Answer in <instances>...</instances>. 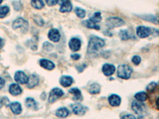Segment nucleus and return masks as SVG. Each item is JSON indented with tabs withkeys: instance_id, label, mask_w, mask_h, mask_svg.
<instances>
[{
	"instance_id": "obj_1",
	"label": "nucleus",
	"mask_w": 159,
	"mask_h": 119,
	"mask_svg": "<svg viewBox=\"0 0 159 119\" xmlns=\"http://www.w3.org/2000/svg\"><path fill=\"white\" fill-rule=\"evenodd\" d=\"M105 45L104 40L96 36H92L89 42L88 52L91 54H96Z\"/></svg>"
},
{
	"instance_id": "obj_2",
	"label": "nucleus",
	"mask_w": 159,
	"mask_h": 119,
	"mask_svg": "<svg viewBox=\"0 0 159 119\" xmlns=\"http://www.w3.org/2000/svg\"><path fill=\"white\" fill-rule=\"evenodd\" d=\"M132 74V68L127 64H122L119 66L117 71L118 77L123 79H128Z\"/></svg>"
},
{
	"instance_id": "obj_3",
	"label": "nucleus",
	"mask_w": 159,
	"mask_h": 119,
	"mask_svg": "<svg viewBox=\"0 0 159 119\" xmlns=\"http://www.w3.org/2000/svg\"><path fill=\"white\" fill-rule=\"evenodd\" d=\"M29 24L23 18H18L13 23V29L20 33H25L27 31Z\"/></svg>"
},
{
	"instance_id": "obj_4",
	"label": "nucleus",
	"mask_w": 159,
	"mask_h": 119,
	"mask_svg": "<svg viewBox=\"0 0 159 119\" xmlns=\"http://www.w3.org/2000/svg\"><path fill=\"white\" fill-rule=\"evenodd\" d=\"M131 108L138 115L141 116H143L146 113V110H147V107L145 106L144 103H143L142 102L137 101V100L132 102Z\"/></svg>"
},
{
	"instance_id": "obj_5",
	"label": "nucleus",
	"mask_w": 159,
	"mask_h": 119,
	"mask_svg": "<svg viewBox=\"0 0 159 119\" xmlns=\"http://www.w3.org/2000/svg\"><path fill=\"white\" fill-rule=\"evenodd\" d=\"M123 25H124V21L121 18H117V17H111V18H107V22H106V25L110 29L119 27V26H122Z\"/></svg>"
},
{
	"instance_id": "obj_6",
	"label": "nucleus",
	"mask_w": 159,
	"mask_h": 119,
	"mask_svg": "<svg viewBox=\"0 0 159 119\" xmlns=\"http://www.w3.org/2000/svg\"><path fill=\"white\" fill-rule=\"evenodd\" d=\"M64 95V91L61 89L57 88H53L49 93V102L50 103H53L54 102H56L59 98H61V96Z\"/></svg>"
},
{
	"instance_id": "obj_7",
	"label": "nucleus",
	"mask_w": 159,
	"mask_h": 119,
	"mask_svg": "<svg viewBox=\"0 0 159 119\" xmlns=\"http://www.w3.org/2000/svg\"><path fill=\"white\" fill-rule=\"evenodd\" d=\"M136 33L140 38H145L150 36L151 33V29L146 26H139L136 29Z\"/></svg>"
},
{
	"instance_id": "obj_8",
	"label": "nucleus",
	"mask_w": 159,
	"mask_h": 119,
	"mask_svg": "<svg viewBox=\"0 0 159 119\" xmlns=\"http://www.w3.org/2000/svg\"><path fill=\"white\" fill-rule=\"evenodd\" d=\"M69 46L70 49L73 52H77L81 46V42L79 38L73 37L69 41Z\"/></svg>"
},
{
	"instance_id": "obj_9",
	"label": "nucleus",
	"mask_w": 159,
	"mask_h": 119,
	"mask_svg": "<svg viewBox=\"0 0 159 119\" xmlns=\"http://www.w3.org/2000/svg\"><path fill=\"white\" fill-rule=\"evenodd\" d=\"M87 110H88L87 107H84L83 105L79 104V103L72 106V112H73V114H76V115H79V116L84 115V114L86 113Z\"/></svg>"
},
{
	"instance_id": "obj_10",
	"label": "nucleus",
	"mask_w": 159,
	"mask_h": 119,
	"mask_svg": "<svg viewBox=\"0 0 159 119\" xmlns=\"http://www.w3.org/2000/svg\"><path fill=\"white\" fill-rule=\"evenodd\" d=\"M27 76L22 71H18L16 72L15 75V81L18 83H20V84H25L27 82Z\"/></svg>"
},
{
	"instance_id": "obj_11",
	"label": "nucleus",
	"mask_w": 159,
	"mask_h": 119,
	"mask_svg": "<svg viewBox=\"0 0 159 119\" xmlns=\"http://www.w3.org/2000/svg\"><path fill=\"white\" fill-rule=\"evenodd\" d=\"M38 83H39V77L37 75L33 74L28 77L26 85L29 88H34L38 84Z\"/></svg>"
},
{
	"instance_id": "obj_12",
	"label": "nucleus",
	"mask_w": 159,
	"mask_h": 119,
	"mask_svg": "<svg viewBox=\"0 0 159 119\" xmlns=\"http://www.w3.org/2000/svg\"><path fill=\"white\" fill-rule=\"evenodd\" d=\"M102 71H103V73L106 76H110L111 75H113L116 72V68L113 64H103V68H102Z\"/></svg>"
},
{
	"instance_id": "obj_13",
	"label": "nucleus",
	"mask_w": 159,
	"mask_h": 119,
	"mask_svg": "<svg viewBox=\"0 0 159 119\" xmlns=\"http://www.w3.org/2000/svg\"><path fill=\"white\" fill-rule=\"evenodd\" d=\"M72 5L71 3L70 0H61V8H60V11L62 13L69 12L72 11Z\"/></svg>"
},
{
	"instance_id": "obj_14",
	"label": "nucleus",
	"mask_w": 159,
	"mask_h": 119,
	"mask_svg": "<svg viewBox=\"0 0 159 119\" xmlns=\"http://www.w3.org/2000/svg\"><path fill=\"white\" fill-rule=\"evenodd\" d=\"M22 87H20L18 83H11L9 87L10 94L14 96H17L22 93Z\"/></svg>"
},
{
	"instance_id": "obj_15",
	"label": "nucleus",
	"mask_w": 159,
	"mask_h": 119,
	"mask_svg": "<svg viewBox=\"0 0 159 119\" xmlns=\"http://www.w3.org/2000/svg\"><path fill=\"white\" fill-rule=\"evenodd\" d=\"M48 37H49V40H51L53 42H59L60 39H61L60 32L57 29H51L49 32Z\"/></svg>"
},
{
	"instance_id": "obj_16",
	"label": "nucleus",
	"mask_w": 159,
	"mask_h": 119,
	"mask_svg": "<svg viewBox=\"0 0 159 119\" xmlns=\"http://www.w3.org/2000/svg\"><path fill=\"white\" fill-rule=\"evenodd\" d=\"M108 102L112 107H119L121 104V98L117 95H111L109 96Z\"/></svg>"
},
{
	"instance_id": "obj_17",
	"label": "nucleus",
	"mask_w": 159,
	"mask_h": 119,
	"mask_svg": "<svg viewBox=\"0 0 159 119\" xmlns=\"http://www.w3.org/2000/svg\"><path fill=\"white\" fill-rule=\"evenodd\" d=\"M40 65L42 66L43 68L46 70H52L55 68V64L52 61L46 59L40 60Z\"/></svg>"
},
{
	"instance_id": "obj_18",
	"label": "nucleus",
	"mask_w": 159,
	"mask_h": 119,
	"mask_svg": "<svg viewBox=\"0 0 159 119\" xmlns=\"http://www.w3.org/2000/svg\"><path fill=\"white\" fill-rule=\"evenodd\" d=\"M73 83V79L69 76H64L60 79V83L64 87H68Z\"/></svg>"
},
{
	"instance_id": "obj_19",
	"label": "nucleus",
	"mask_w": 159,
	"mask_h": 119,
	"mask_svg": "<svg viewBox=\"0 0 159 119\" xmlns=\"http://www.w3.org/2000/svg\"><path fill=\"white\" fill-rule=\"evenodd\" d=\"M10 107H11V111H12L15 114H20L22 113V105L20 104L19 103H18V102H15V103H11Z\"/></svg>"
},
{
	"instance_id": "obj_20",
	"label": "nucleus",
	"mask_w": 159,
	"mask_h": 119,
	"mask_svg": "<svg viewBox=\"0 0 159 119\" xmlns=\"http://www.w3.org/2000/svg\"><path fill=\"white\" fill-rule=\"evenodd\" d=\"M69 93L73 95V100H75V101H79V100H81L82 99L81 91L78 88H76V87L70 89Z\"/></svg>"
},
{
	"instance_id": "obj_21",
	"label": "nucleus",
	"mask_w": 159,
	"mask_h": 119,
	"mask_svg": "<svg viewBox=\"0 0 159 119\" xmlns=\"http://www.w3.org/2000/svg\"><path fill=\"white\" fill-rule=\"evenodd\" d=\"M25 106L32 110H37L38 109V103L34 99L32 98H27L25 99Z\"/></svg>"
},
{
	"instance_id": "obj_22",
	"label": "nucleus",
	"mask_w": 159,
	"mask_h": 119,
	"mask_svg": "<svg viewBox=\"0 0 159 119\" xmlns=\"http://www.w3.org/2000/svg\"><path fill=\"white\" fill-rule=\"evenodd\" d=\"M69 114V110L65 107H61L56 111V115L59 117H66Z\"/></svg>"
},
{
	"instance_id": "obj_23",
	"label": "nucleus",
	"mask_w": 159,
	"mask_h": 119,
	"mask_svg": "<svg viewBox=\"0 0 159 119\" xmlns=\"http://www.w3.org/2000/svg\"><path fill=\"white\" fill-rule=\"evenodd\" d=\"M134 98H135L137 101L143 103V102H145L146 100H147V98H148V95H147V94L146 93V92L141 91V92H139V93H137V94H135Z\"/></svg>"
},
{
	"instance_id": "obj_24",
	"label": "nucleus",
	"mask_w": 159,
	"mask_h": 119,
	"mask_svg": "<svg viewBox=\"0 0 159 119\" xmlns=\"http://www.w3.org/2000/svg\"><path fill=\"white\" fill-rule=\"evenodd\" d=\"M89 91L92 95L98 94L100 91V86L98 83H93L89 87Z\"/></svg>"
},
{
	"instance_id": "obj_25",
	"label": "nucleus",
	"mask_w": 159,
	"mask_h": 119,
	"mask_svg": "<svg viewBox=\"0 0 159 119\" xmlns=\"http://www.w3.org/2000/svg\"><path fill=\"white\" fill-rule=\"evenodd\" d=\"M31 5L35 9L40 10L44 7L45 4L43 2V0H31Z\"/></svg>"
},
{
	"instance_id": "obj_26",
	"label": "nucleus",
	"mask_w": 159,
	"mask_h": 119,
	"mask_svg": "<svg viewBox=\"0 0 159 119\" xmlns=\"http://www.w3.org/2000/svg\"><path fill=\"white\" fill-rule=\"evenodd\" d=\"M84 24L88 28H89V29H97V30H99V29H100L99 25H98L97 23H95L94 22H92L91 19H89V20H87V21H85Z\"/></svg>"
},
{
	"instance_id": "obj_27",
	"label": "nucleus",
	"mask_w": 159,
	"mask_h": 119,
	"mask_svg": "<svg viewBox=\"0 0 159 119\" xmlns=\"http://www.w3.org/2000/svg\"><path fill=\"white\" fill-rule=\"evenodd\" d=\"M10 9L7 6H2V7H0V18H2L4 17H6L7 15V14L9 13Z\"/></svg>"
},
{
	"instance_id": "obj_28",
	"label": "nucleus",
	"mask_w": 159,
	"mask_h": 119,
	"mask_svg": "<svg viewBox=\"0 0 159 119\" xmlns=\"http://www.w3.org/2000/svg\"><path fill=\"white\" fill-rule=\"evenodd\" d=\"M90 19L92 20V22H94L95 23H97L98 24L102 20L101 14H100V13H99V12L95 13L94 15H93V17H92V18H91Z\"/></svg>"
},
{
	"instance_id": "obj_29",
	"label": "nucleus",
	"mask_w": 159,
	"mask_h": 119,
	"mask_svg": "<svg viewBox=\"0 0 159 119\" xmlns=\"http://www.w3.org/2000/svg\"><path fill=\"white\" fill-rule=\"evenodd\" d=\"M75 13H76V15L80 18H84L85 15H86V12H85L84 10L81 9V8H80V7L76 8V10H75Z\"/></svg>"
},
{
	"instance_id": "obj_30",
	"label": "nucleus",
	"mask_w": 159,
	"mask_h": 119,
	"mask_svg": "<svg viewBox=\"0 0 159 119\" xmlns=\"http://www.w3.org/2000/svg\"><path fill=\"white\" fill-rule=\"evenodd\" d=\"M119 36H120V38L123 41L125 40H127L130 38V35H129V33L127 30H121L119 32Z\"/></svg>"
},
{
	"instance_id": "obj_31",
	"label": "nucleus",
	"mask_w": 159,
	"mask_h": 119,
	"mask_svg": "<svg viewBox=\"0 0 159 119\" xmlns=\"http://www.w3.org/2000/svg\"><path fill=\"white\" fill-rule=\"evenodd\" d=\"M10 101L7 98L3 97V98H0V108L3 106V105H8L9 104Z\"/></svg>"
},
{
	"instance_id": "obj_32",
	"label": "nucleus",
	"mask_w": 159,
	"mask_h": 119,
	"mask_svg": "<svg viewBox=\"0 0 159 119\" xmlns=\"http://www.w3.org/2000/svg\"><path fill=\"white\" fill-rule=\"evenodd\" d=\"M132 62L135 65H139V64L141 63V57L139 56H134V57L132 58Z\"/></svg>"
},
{
	"instance_id": "obj_33",
	"label": "nucleus",
	"mask_w": 159,
	"mask_h": 119,
	"mask_svg": "<svg viewBox=\"0 0 159 119\" xmlns=\"http://www.w3.org/2000/svg\"><path fill=\"white\" fill-rule=\"evenodd\" d=\"M156 87H157V83H150L148 86H147V90H149V91H153V90H154Z\"/></svg>"
},
{
	"instance_id": "obj_34",
	"label": "nucleus",
	"mask_w": 159,
	"mask_h": 119,
	"mask_svg": "<svg viewBox=\"0 0 159 119\" xmlns=\"http://www.w3.org/2000/svg\"><path fill=\"white\" fill-rule=\"evenodd\" d=\"M46 1V3L49 7H52V6H55L56 4H57L59 2V0H45Z\"/></svg>"
},
{
	"instance_id": "obj_35",
	"label": "nucleus",
	"mask_w": 159,
	"mask_h": 119,
	"mask_svg": "<svg viewBox=\"0 0 159 119\" xmlns=\"http://www.w3.org/2000/svg\"><path fill=\"white\" fill-rule=\"evenodd\" d=\"M43 45H44V49H47V50H51V49H52V47H53V46H52L51 44H49V42H45V43H44Z\"/></svg>"
},
{
	"instance_id": "obj_36",
	"label": "nucleus",
	"mask_w": 159,
	"mask_h": 119,
	"mask_svg": "<svg viewBox=\"0 0 159 119\" xmlns=\"http://www.w3.org/2000/svg\"><path fill=\"white\" fill-rule=\"evenodd\" d=\"M121 119H136L135 117L132 114H126L121 117Z\"/></svg>"
},
{
	"instance_id": "obj_37",
	"label": "nucleus",
	"mask_w": 159,
	"mask_h": 119,
	"mask_svg": "<svg viewBox=\"0 0 159 119\" xmlns=\"http://www.w3.org/2000/svg\"><path fill=\"white\" fill-rule=\"evenodd\" d=\"M5 85V80L2 77H0V89H2Z\"/></svg>"
},
{
	"instance_id": "obj_38",
	"label": "nucleus",
	"mask_w": 159,
	"mask_h": 119,
	"mask_svg": "<svg viewBox=\"0 0 159 119\" xmlns=\"http://www.w3.org/2000/svg\"><path fill=\"white\" fill-rule=\"evenodd\" d=\"M71 57H72L73 60H79L80 58V55L73 54V55H72V56H71Z\"/></svg>"
},
{
	"instance_id": "obj_39",
	"label": "nucleus",
	"mask_w": 159,
	"mask_h": 119,
	"mask_svg": "<svg viewBox=\"0 0 159 119\" xmlns=\"http://www.w3.org/2000/svg\"><path fill=\"white\" fill-rule=\"evenodd\" d=\"M3 45H4V42H3V40H2V38L0 37V49H2V47H3Z\"/></svg>"
},
{
	"instance_id": "obj_40",
	"label": "nucleus",
	"mask_w": 159,
	"mask_h": 119,
	"mask_svg": "<svg viewBox=\"0 0 159 119\" xmlns=\"http://www.w3.org/2000/svg\"><path fill=\"white\" fill-rule=\"evenodd\" d=\"M2 0H0V4L2 3Z\"/></svg>"
}]
</instances>
